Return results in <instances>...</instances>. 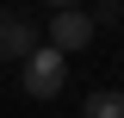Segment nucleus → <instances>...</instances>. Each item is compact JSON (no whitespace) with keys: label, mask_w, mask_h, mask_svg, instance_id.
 <instances>
[{"label":"nucleus","mask_w":124,"mask_h":118,"mask_svg":"<svg viewBox=\"0 0 124 118\" xmlns=\"http://www.w3.org/2000/svg\"><path fill=\"white\" fill-rule=\"evenodd\" d=\"M87 19H93V25H118V19H124V6H118V0H106V6H93Z\"/></svg>","instance_id":"obj_5"},{"label":"nucleus","mask_w":124,"mask_h":118,"mask_svg":"<svg viewBox=\"0 0 124 118\" xmlns=\"http://www.w3.org/2000/svg\"><path fill=\"white\" fill-rule=\"evenodd\" d=\"M87 44H93V19L75 13V6H62V13L50 19V50L68 56V50H87Z\"/></svg>","instance_id":"obj_2"},{"label":"nucleus","mask_w":124,"mask_h":118,"mask_svg":"<svg viewBox=\"0 0 124 118\" xmlns=\"http://www.w3.org/2000/svg\"><path fill=\"white\" fill-rule=\"evenodd\" d=\"M19 81H25V93H31V100H62V81H68V56L37 44L25 62H19Z\"/></svg>","instance_id":"obj_1"},{"label":"nucleus","mask_w":124,"mask_h":118,"mask_svg":"<svg viewBox=\"0 0 124 118\" xmlns=\"http://www.w3.org/2000/svg\"><path fill=\"white\" fill-rule=\"evenodd\" d=\"M81 118H124V93L118 87H99L87 106H81Z\"/></svg>","instance_id":"obj_4"},{"label":"nucleus","mask_w":124,"mask_h":118,"mask_svg":"<svg viewBox=\"0 0 124 118\" xmlns=\"http://www.w3.org/2000/svg\"><path fill=\"white\" fill-rule=\"evenodd\" d=\"M31 50H37V25H31L25 13H0V56L6 62H25Z\"/></svg>","instance_id":"obj_3"}]
</instances>
